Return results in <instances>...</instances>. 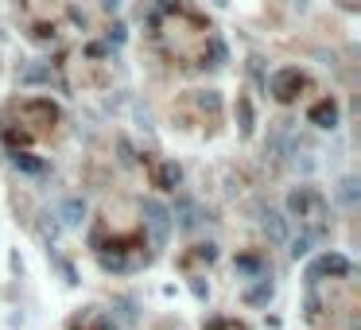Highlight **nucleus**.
Here are the masks:
<instances>
[{"label":"nucleus","mask_w":361,"mask_h":330,"mask_svg":"<svg viewBox=\"0 0 361 330\" xmlns=\"http://www.w3.org/2000/svg\"><path fill=\"white\" fill-rule=\"evenodd\" d=\"M264 229H268L272 241H284V221H280V214L268 210V218H264Z\"/></svg>","instance_id":"6"},{"label":"nucleus","mask_w":361,"mask_h":330,"mask_svg":"<svg viewBox=\"0 0 361 330\" xmlns=\"http://www.w3.org/2000/svg\"><path fill=\"white\" fill-rule=\"evenodd\" d=\"M268 90L276 93L280 102H295L303 90V74L299 70H276V74L268 78Z\"/></svg>","instance_id":"1"},{"label":"nucleus","mask_w":361,"mask_h":330,"mask_svg":"<svg viewBox=\"0 0 361 330\" xmlns=\"http://www.w3.org/2000/svg\"><path fill=\"white\" fill-rule=\"evenodd\" d=\"M62 214H67V226H78L82 214H86V206L82 202H67V210H62Z\"/></svg>","instance_id":"8"},{"label":"nucleus","mask_w":361,"mask_h":330,"mask_svg":"<svg viewBox=\"0 0 361 330\" xmlns=\"http://www.w3.org/2000/svg\"><path fill=\"white\" fill-rule=\"evenodd\" d=\"M311 117L319 121L322 128H330V125H334V121H338V109H334V105H330V102H322V105H315V109H311Z\"/></svg>","instance_id":"5"},{"label":"nucleus","mask_w":361,"mask_h":330,"mask_svg":"<svg viewBox=\"0 0 361 330\" xmlns=\"http://www.w3.org/2000/svg\"><path fill=\"white\" fill-rule=\"evenodd\" d=\"M156 179H160V186H163V191H175V183H179L183 175H179V167H175V163H163V167L156 171Z\"/></svg>","instance_id":"4"},{"label":"nucleus","mask_w":361,"mask_h":330,"mask_svg":"<svg viewBox=\"0 0 361 330\" xmlns=\"http://www.w3.org/2000/svg\"><path fill=\"white\" fill-rule=\"evenodd\" d=\"M144 210H148V226L156 229V238H163V233H168V210H163V206H156V202H148Z\"/></svg>","instance_id":"3"},{"label":"nucleus","mask_w":361,"mask_h":330,"mask_svg":"<svg viewBox=\"0 0 361 330\" xmlns=\"http://www.w3.org/2000/svg\"><path fill=\"white\" fill-rule=\"evenodd\" d=\"M287 206H292V214H299V218H322V202L311 191H295V195L287 198Z\"/></svg>","instance_id":"2"},{"label":"nucleus","mask_w":361,"mask_h":330,"mask_svg":"<svg viewBox=\"0 0 361 330\" xmlns=\"http://www.w3.org/2000/svg\"><path fill=\"white\" fill-rule=\"evenodd\" d=\"M307 245H311V238H299V241H295V249H292V256H303V253H307Z\"/></svg>","instance_id":"9"},{"label":"nucleus","mask_w":361,"mask_h":330,"mask_svg":"<svg viewBox=\"0 0 361 330\" xmlns=\"http://www.w3.org/2000/svg\"><path fill=\"white\" fill-rule=\"evenodd\" d=\"M268 296H272V284H268V280H261V284H257V288H252L245 299H249V303H264Z\"/></svg>","instance_id":"7"}]
</instances>
